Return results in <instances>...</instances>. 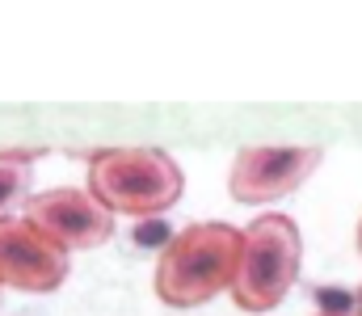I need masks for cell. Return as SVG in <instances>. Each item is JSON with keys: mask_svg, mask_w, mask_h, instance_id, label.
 Masks as SVG:
<instances>
[{"mask_svg": "<svg viewBox=\"0 0 362 316\" xmlns=\"http://www.w3.org/2000/svg\"><path fill=\"white\" fill-rule=\"evenodd\" d=\"M354 312L362 316V287H358V295H354Z\"/></svg>", "mask_w": 362, "mask_h": 316, "instance_id": "9", "label": "cell"}, {"mask_svg": "<svg viewBox=\"0 0 362 316\" xmlns=\"http://www.w3.org/2000/svg\"><path fill=\"white\" fill-rule=\"evenodd\" d=\"M303 240L291 215H257L240 232V262L232 279V300L240 312L278 308L299 279Z\"/></svg>", "mask_w": 362, "mask_h": 316, "instance_id": "3", "label": "cell"}, {"mask_svg": "<svg viewBox=\"0 0 362 316\" xmlns=\"http://www.w3.org/2000/svg\"><path fill=\"white\" fill-rule=\"evenodd\" d=\"M21 219L30 228H38L55 249L72 253V249H97L114 236V215L93 199L89 190H42L34 199H25Z\"/></svg>", "mask_w": 362, "mask_h": 316, "instance_id": "5", "label": "cell"}, {"mask_svg": "<svg viewBox=\"0 0 362 316\" xmlns=\"http://www.w3.org/2000/svg\"><path fill=\"white\" fill-rule=\"evenodd\" d=\"M177 232L169 228V219L165 215H156V219H135V228H131V245L135 249H144V253H165L169 249V240H173Z\"/></svg>", "mask_w": 362, "mask_h": 316, "instance_id": "8", "label": "cell"}, {"mask_svg": "<svg viewBox=\"0 0 362 316\" xmlns=\"http://www.w3.org/2000/svg\"><path fill=\"white\" fill-rule=\"evenodd\" d=\"M181 182L165 148H101L89 156V194L110 215L156 219L181 199Z\"/></svg>", "mask_w": 362, "mask_h": 316, "instance_id": "2", "label": "cell"}, {"mask_svg": "<svg viewBox=\"0 0 362 316\" xmlns=\"http://www.w3.org/2000/svg\"><path fill=\"white\" fill-rule=\"evenodd\" d=\"M320 316H333V312H320ZM337 316H358V312H337Z\"/></svg>", "mask_w": 362, "mask_h": 316, "instance_id": "10", "label": "cell"}, {"mask_svg": "<svg viewBox=\"0 0 362 316\" xmlns=\"http://www.w3.org/2000/svg\"><path fill=\"white\" fill-rule=\"evenodd\" d=\"M358 253H362V219H358Z\"/></svg>", "mask_w": 362, "mask_h": 316, "instance_id": "11", "label": "cell"}, {"mask_svg": "<svg viewBox=\"0 0 362 316\" xmlns=\"http://www.w3.org/2000/svg\"><path fill=\"white\" fill-rule=\"evenodd\" d=\"M240 262V232L232 223H189L156 257V300L169 308H198L232 291Z\"/></svg>", "mask_w": 362, "mask_h": 316, "instance_id": "1", "label": "cell"}, {"mask_svg": "<svg viewBox=\"0 0 362 316\" xmlns=\"http://www.w3.org/2000/svg\"><path fill=\"white\" fill-rule=\"evenodd\" d=\"M64 279H68V253L64 249H55L21 215L0 219V287L47 295V291L64 287Z\"/></svg>", "mask_w": 362, "mask_h": 316, "instance_id": "6", "label": "cell"}, {"mask_svg": "<svg viewBox=\"0 0 362 316\" xmlns=\"http://www.w3.org/2000/svg\"><path fill=\"white\" fill-rule=\"evenodd\" d=\"M38 156L42 148H0V219H8V211L30 194V173Z\"/></svg>", "mask_w": 362, "mask_h": 316, "instance_id": "7", "label": "cell"}, {"mask_svg": "<svg viewBox=\"0 0 362 316\" xmlns=\"http://www.w3.org/2000/svg\"><path fill=\"white\" fill-rule=\"evenodd\" d=\"M325 160V148L316 144H249L236 152L228 169V190L236 203L262 207L274 199L295 194Z\"/></svg>", "mask_w": 362, "mask_h": 316, "instance_id": "4", "label": "cell"}]
</instances>
